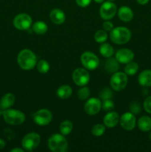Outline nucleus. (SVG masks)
<instances>
[{
	"label": "nucleus",
	"mask_w": 151,
	"mask_h": 152,
	"mask_svg": "<svg viewBox=\"0 0 151 152\" xmlns=\"http://www.w3.org/2000/svg\"><path fill=\"white\" fill-rule=\"evenodd\" d=\"M17 62L22 69L30 71L36 65L37 58L35 53L31 50L23 49L18 54Z\"/></svg>",
	"instance_id": "nucleus-1"
},
{
	"label": "nucleus",
	"mask_w": 151,
	"mask_h": 152,
	"mask_svg": "<svg viewBox=\"0 0 151 152\" xmlns=\"http://www.w3.org/2000/svg\"><path fill=\"white\" fill-rule=\"evenodd\" d=\"M132 37L131 31L126 27H117L110 31V37L113 43L117 45H124L128 42Z\"/></svg>",
	"instance_id": "nucleus-2"
},
{
	"label": "nucleus",
	"mask_w": 151,
	"mask_h": 152,
	"mask_svg": "<svg viewBox=\"0 0 151 152\" xmlns=\"http://www.w3.org/2000/svg\"><path fill=\"white\" fill-rule=\"evenodd\" d=\"M48 147L53 152H66L68 149V142L65 135L54 134L48 139Z\"/></svg>",
	"instance_id": "nucleus-3"
},
{
	"label": "nucleus",
	"mask_w": 151,
	"mask_h": 152,
	"mask_svg": "<svg viewBox=\"0 0 151 152\" xmlns=\"http://www.w3.org/2000/svg\"><path fill=\"white\" fill-rule=\"evenodd\" d=\"M3 118L7 124L10 126H19L25 121V114L21 111L16 109L4 110L3 112Z\"/></svg>",
	"instance_id": "nucleus-4"
},
{
	"label": "nucleus",
	"mask_w": 151,
	"mask_h": 152,
	"mask_svg": "<svg viewBox=\"0 0 151 152\" xmlns=\"http://www.w3.org/2000/svg\"><path fill=\"white\" fill-rule=\"evenodd\" d=\"M40 135L36 132H30L25 135L22 140V146L25 151H32L39 145Z\"/></svg>",
	"instance_id": "nucleus-5"
},
{
	"label": "nucleus",
	"mask_w": 151,
	"mask_h": 152,
	"mask_svg": "<svg viewBox=\"0 0 151 152\" xmlns=\"http://www.w3.org/2000/svg\"><path fill=\"white\" fill-rule=\"evenodd\" d=\"M127 83H128L127 75L125 73L120 72V71H117L113 74L110 80L111 88L115 91H121L125 88Z\"/></svg>",
	"instance_id": "nucleus-6"
},
{
	"label": "nucleus",
	"mask_w": 151,
	"mask_h": 152,
	"mask_svg": "<svg viewBox=\"0 0 151 152\" xmlns=\"http://www.w3.org/2000/svg\"><path fill=\"white\" fill-rule=\"evenodd\" d=\"M81 62L84 68L89 71L96 70L99 65V59L95 53L85 51L81 55Z\"/></svg>",
	"instance_id": "nucleus-7"
},
{
	"label": "nucleus",
	"mask_w": 151,
	"mask_h": 152,
	"mask_svg": "<svg viewBox=\"0 0 151 152\" xmlns=\"http://www.w3.org/2000/svg\"><path fill=\"white\" fill-rule=\"evenodd\" d=\"M32 18L28 13H19L13 19V25L19 31H27L32 25Z\"/></svg>",
	"instance_id": "nucleus-8"
},
{
	"label": "nucleus",
	"mask_w": 151,
	"mask_h": 152,
	"mask_svg": "<svg viewBox=\"0 0 151 152\" xmlns=\"http://www.w3.org/2000/svg\"><path fill=\"white\" fill-rule=\"evenodd\" d=\"M117 13V7L113 1H104L100 7L99 13L104 20H110Z\"/></svg>",
	"instance_id": "nucleus-9"
},
{
	"label": "nucleus",
	"mask_w": 151,
	"mask_h": 152,
	"mask_svg": "<svg viewBox=\"0 0 151 152\" xmlns=\"http://www.w3.org/2000/svg\"><path fill=\"white\" fill-rule=\"evenodd\" d=\"M52 120H53V114L51 111L46 108L38 110L33 115V121L40 126H47L51 123Z\"/></svg>",
	"instance_id": "nucleus-10"
},
{
	"label": "nucleus",
	"mask_w": 151,
	"mask_h": 152,
	"mask_svg": "<svg viewBox=\"0 0 151 152\" xmlns=\"http://www.w3.org/2000/svg\"><path fill=\"white\" fill-rule=\"evenodd\" d=\"M73 80L79 87L86 86L90 81V74L86 68H78L73 73Z\"/></svg>",
	"instance_id": "nucleus-11"
},
{
	"label": "nucleus",
	"mask_w": 151,
	"mask_h": 152,
	"mask_svg": "<svg viewBox=\"0 0 151 152\" xmlns=\"http://www.w3.org/2000/svg\"><path fill=\"white\" fill-rule=\"evenodd\" d=\"M102 109V101L99 98L92 97L87 100L84 105V111L88 115H96Z\"/></svg>",
	"instance_id": "nucleus-12"
},
{
	"label": "nucleus",
	"mask_w": 151,
	"mask_h": 152,
	"mask_svg": "<svg viewBox=\"0 0 151 152\" xmlns=\"http://www.w3.org/2000/svg\"><path fill=\"white\" fill-rule=\"evenodd\" d=\"M121 126L126 131H132L135 129L136 125V119L135 114L131 112H126L120 117Z\"/></svg>",
	"instance_id": "nucleus-13"
},
{
	"label": "nucleus",
	"mask_w": 151,
	"mask_h": 152,
	"mask_svg": "<svg viewBox=\"0 0 151 152\" xmlns=\"http://www.w3.org/2000/svg\"><path fill=\"white\" fill-rule=\"evenodd\" d=\"M115 59L119 63L127 64L134 59V53L128 48L119 49L115 53Z\"/></svg>",
	"instance_id": "nucleus-14"
},
{
	"label": "nucleus",
	"mask_w": 151,
	"mask_h": 152,
	"mask_svg": "<svg viewBox=\"0 0 151 152\" xmlns=\"http://www.w3.org/2000/svg\"><path fill=\"white\" fill-rule=\"evenodd\" d=\"M119 120L120 117L118 113L115 112V111H110L105 116L103 119V123L105 127L112 129V128L115 127L118 125Z\"/></svg>",
	"instance_id": "nucleus-15"
},
{
	"label": "nucleus",
	"mask_w": 151,
	"mask_h": 152,
	"mask_svg": "<svg viewBox=\"0 0 151 152\" xmlns=\"http://www.w3.org/2000/svg\"><path fill=\"white\" fill-rule=\"evenodd\" d=\"M50 19L56 25H62L65 22L66 16L63 10L59 8H54L50 11Z\"/></svg>",
	"instance_id": "nucleus-16"
},
{
	"label": "nucleus",
	"mask_w": 151,
	"mask_h": 152,
	"mask_svg": "<svg viewBox=\"0 0 151 152\" xmlns=\"http://www.w3.org/2000/svg\"><path fill=\"white\" fill-rule=\"evenodd\" d=\"M118 16L121 21L129 22L133 19V12L130 7L127 6H122L118 10Z\"/></svg>",
	"instance_id": "nucleus-17"
},
{
	"label": "nucleus",
	"mask_w": 151,
	"mask_h": 152,
	"mask_svg": "<svg viewBox=\"0 0 151 152\" xmlns=\"http://www.w3.org/2000/svg\"><path fill=\"white\" fill-rule=\"evenodd\" d=\"M15 100H16V97L13 94L7 93L1 97V100H0V106L4 111L8 109L10 107L13 106Z\"/></svg>",
	"instance_id": "nucleus-18"
},
{
	"label": "nucleus",
	"mask_w": 151,
	"mask_h": 152,
	"mask_svg": "<svg viewBox=\"0 0 151 152\" xmlns=\"http://www.w3.org/2000/svg\"><path fill=\"white\" fill-rule=\"evenodd\" d=\"M139 85L143 87L151 86V70H144L142 71L138 77Z\"/></svg>",
	"instance_id": "nucleus-19"
},
{
	"label": "nucleus",
	"mask_w": 151,
	"mask_h": 152,
	"mask_svg": "<svg viewBox=\"0 0 151 152\" xmlns=\"http://www.w3.org/2000/svg\"><path fill=\"white\" fill-rule=\"evenodd\" d=\"M105 71L108 73V74H114V73L117 72L118 70L119 69V62L117 61L115 58L111 57L107 58L105 64Z\"/></svg>",
	"instance_id": "nucleus-20"
},
{
	"label": "nucleus",
	"mask_w": 151,
	"mask_h": 152,
	"mask_svg": "<svg viewBox=\"0 0 151 152\" xmlns=\"http://www.w3.org/2000/svg\"><path fill=\"white\" fill-rule=\"evenodd\" d=\"M138 127L143 132L151 131V118L148 116H142L138 120Z\"/></svg>",
	"instance_id": "nucleus-21"
},
{
	"label": "nucleus",
	"mask_w": 151,
	"mask_h": 152,
	"mask_svg": "<svg viewBox=\"0 0 151 152\" xmlns=\"http://www.w3.org/2000/svg\"><path fill=\"white\" fill-rule=\"evenodd\" d=\"M73 89L68 85L61 86L56 91V95L61 99H66L72 95Z\"/></svg>",
	"instance_id": "nucleus-22"
},
{
	"label": "nucleus",
	"mask_w": 151,
	"mask_h": 152,
	"mask_svg": "<svg viewBox=\"0 0 151 152\" xmlns=\"http://www.w3.org/2000/svg\"><path fill=\"white\" fill-rule=\"evenodd\" d=\"M99 52H100L101 55L103 56L104 57L109 58L113 55L114 49L109 43L104 42L102 43V45L99 47Z\"/></svg>",
	"instance_id": "nucleus-23"
},
{
	"label": "nucleus",
	"mask_w": 151,
	"mask_h": 152,
	"mask_svg": "<svg viewBox=\"0 0 151 152\" xmlns=\"http://www.w3.org/2000/svg\"><path fill=\"white\" fill-rule=\"evenodd\" d=\"M47 25L42 21H37L33 25V31L38 35H43L47 31Z\"/></svg>",
	"instance_id": "nucleus-24"
},
{
	"label": "nucleus",
	"mask_w": 151,
	"mask_h": 152,
	"mask_svg": "<svg viewBox=\"0 0 151 152\" xmlns=\"http://www.w3.org/2000/svg\"><path fill=\"white\" fill-rule=\"evenodd\" d=\"M73 128V126L72 122L70 120H64L59 126V130L62 134L67 136L71 133Z\"/></svg>",
	"instance_id": "nucleus-25"
},
{
	"label": "nucleus",
	"mask_w": 151,
	"mask_h": 152,
	"mask_svg": "<svg viewBox=\"0 0 151 152\" xmlns=\"http://www.w3.org/2000/svg\"><path fill=\"white\" fill-rule=\"evenodd\" d=\"M139 68V66L137 62L131 61V62L126 64V66L124 67V73L127 76H133L138 72Z\"/></svg>",
	"instance_id": "nucleus-26"
},
{
	"label": "nucleus",
	"mask_w": 151,
	"mask_h": 152,
	"mask_svg": "<svg viewBox=\"0 0 151 152\" xmlns=\"http://www.w3.org/2000/svg\"><path fill=\"white\" fill-rule=\"evenodd\" d=\"M37 70L39 73L41 74H46L50 70V64L47 61L44 60V59H41L38 61L36 64Z\"/></svg>",
	"instance_id": "nucleus-27"
},
{
	"label": "nucleus",
	"mask_w": 151,
	"mask_h": 152,
	"mask_svg": "<svg viewBox=\"0 0 151 152\" xmlns=\"http://www.w3.org/2000/svg\"><path fill=\"white\" fill-rule=\"evenodd\" d=\"M107 34L105 30H99L94 35V39L98 43H104L107 39Z\"/></svg>",
	"instance_id": "nucleus-28"
},
{
	"label": "nucleus",
	"mask_w": 151,
	"mask_h": 152,
	"mask_svg": "<svg viewBox=\"0 0 151 152\" xmlns=\"http://www.w3.org/2000/svg\"><path fill=\"white\" fill-rule=\"evenodd\" d=\"M90 94V91L88 87H86V86H82L81 88L77 92V96L80 100H86L89 98Z\"/></svg>",
	"instance_id": "nucleus-29"
},
{
	"label": "nucleus",
	"mask_w": 151,
	"mask_h": 152,
	"mask_svg": "<svg viewBox=\"0 0 151 152\" xmlns=\"http://www.w3.org/2000/svg\"><path fill=\"white\" fill-rule=\"evenodd\" d=\"M92 134L95 137H101L105 132V126L104 124H96L92 128Z\"/></svg>",
	"instance_id": "nucleus-30"
},
{
	"label": "nucleus",
	"mask_w": 151,
	"mask_h": 152,
	"mask_svg": "<svg viewBox=\"0 0 151 152\" xmlns=\"http://www.w3.org/2000/svg\"><path fill=\"white\" fill-rule=\"evenodd\" d=\"M113 91H111V89L109 88H105L99 93V98L102 101L105 100V99H111L113 97Z\"/></svg>",
	"instance_id": "nucleus-31"
},
{
	"label": "nucleus",
	"mask_w": 151,
	"mask_h": 152,
	"mask_svg": "<svg viewBox=\"0 0 151 152\" xmlns=\"http://www.w3.org/2000/svg\"><path fill=\"white\" fill-rule=\"evenodd\" d=\"M114 108H115V104L111 99H105L102 102V108L105 111H110Z\"/></svg>",
	"instance_id": "nucleus-32"
},
{
	"label": "nucleus",
	"mask_w": 151,
	"mask_h": 152,
	"mask_svg": "<svg viewBox=\"0 0 151 152\" xmlns=\"http://www.w3.org/2000/svg\"><path fill=\"white\" fill-rule=\"evenodd\" d=\"M130 111L133 114H139L142 111V107H141L140 103L139 102H136V101L132 102L130 105Z\"/></svg>",
	"instance_id": "nucleus-33"
},
{
	"label": "nucleus",
	"mask_w": 151,
	"mask_h": 152,
	"mask_svg": "<svg viewBox=\"0 0 151 152\" xmlns=\"http://www.w3.org/2000/svg\"><path fill=\"white\" fill-rule=\"evenodd\" d=\"M144 109L148 114H151V96H147L144 101Z\"/></svg>",
	"instance_id": "nucleus-34"
},
{
	"label": "nucleus",
	"mask_w": 151,
	"mask_h": 152,
	"mask_svg": "<svg viewBox=\"0 0 151 152\" xmlns=\"http://www.w3.org/2000/svg\"><path fill=\"white\" fill-rule=\"evenodd\" d=\"M102 28L105 31H111L114 28L113 24L110 20H105L104 23L102 24Z\"/></svg>",
	"instance_id": "nucleus-35"
},
{
	"label": "nucleus",
	"mask_w": 151,
	"mask_h": 152,
	"mask_svg": "<svg viewBox=\"0 0 151 152\" xmlns=\"http://www.w3.org/2000/svg\"><path fill=\"white\" fill-rule=\"evenodd\" d=\"M92 0H76V2L79 7H86L89 6L91 3Z\"/></svg>",
	"instance_id": "nucleus-36"
},
{
	"label": "nucleus",
	"mask_w": 151,
	"mask_h": 152,
	"mask_svg": "<svg viewBox=\"0 0 151 152\" xmlns=\"http://www.w3.org/2000/svg\"><path fill=\"white\" fill-rule=\"evenodd\" d=\"M4 135H5V137L8 140L13 139V138L15 137L14 132H13L12 130H10V129H6V130L4 131Z\"/></svg>",
	"instance_id": "nucleus-37"
},
{
	"label": "nucleus",
	"mask_w": 151,
	"mask_h": 152,
	"mask_svg": "<svg viewBox=\"0 0 151 152\" xmlns=\"http://www.w3.org/2000/svg\"><path fill=\"white\" fill-rule=\"evenodd\" d=\"M149 1L150 0H136V1L141 5H145L149 2Z\"/></svg>",
	"instance_id": "nucleus-38"
},
{
	"label": "nucleus",
	"mask_w": 151,
	"mask_h": 152,
	"mask_svg": "<svg viewBox=\"0 0 151 152\" xmlns=\"http://www.w3.org/2000/svg\"><path fill=\"white\" fill-rule=\"evenodd\" d=\"M5 142H4V140L3 139H1V138H0V149H2V148H4V147H5Z\"/></svg>",
	"instance_id": "nucleus-39"
},
{
	"label": "nucleus",
	"mask_w": 151,
	"mask_h": 152,
	"mask_svg": "<svg viewBox=\"0 0 151 152\" xmlns=\"http://www.w3.org/2000/svg\"><path fill=\"white\" fill-rule=\"evenodd\" d=\"M25 150L22 149V148H15L13 149L10 150V152H24Z\"/></svg>",
	"instance_id": "nucleus-40"
},
{
	"label": "nucleus",
	"mask_w": 151,
	"mask_h": 152,
	"mask_svg": "<svg viewBox=\"0 0 151 152\" xmlns=\"http://www.w3.org/2000/svg\"><path fill=\"white\" fill-rule=\"evenodd\" d=\"M94 1L96 3H99V4H101V3H103L105 0H94Z\"/></svg>",
	"instance_id": "nucleus-41"
},
{
	"label": "nucleus",
	"mask_w": 151,
	"mask_h": 152,
	"mask_svg": "<svg viewBox=\"0 0 151 152\" xmlns=\"http://www.w3.org/2000/svg\"><path fill=\"white\" fill-rule=\"evenodd\" d=\"M3 112H4V110H3L2 108H1V106H0V115H2Z\"/></svg>",
	"instance_id": "nucleus-42"
},
{
	"label": "nucleus",
	"mask_w": 151,
	"mask_h": 152,
	"mask_svg": "<svg viewBox=\"0 0 151 152\" xmlns=\"http://www.w3.org/2000/svg\"><path fill=\"white\" fill-rule=\"evenodd\" d=\"M149 139L151 140V132H150V134H149Z\"/></svg>",
	"instance_id": "nucleus-43"
},
{
	"label": "nucleus",
	"mask_w": 151,
	"mask_h": 152,
	"mask_svg": "<svg viewBox=\"0 0 151 152\" xmlns=\"http://www.w3.org/2000/svg\"><path fill=\"white\" fill-rule=\"evenodd\" d=\"M108 1H115V0H108Z\"/></svg>",
	"instance_id": "nucleus-44"
}]
</instances>
